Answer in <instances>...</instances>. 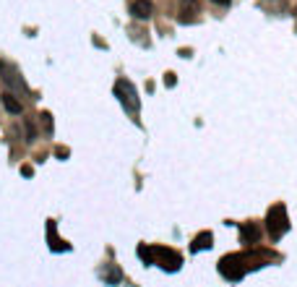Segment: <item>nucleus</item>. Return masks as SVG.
<instances>
[{"mask_svg":"<svg viewBox=\"0 0 297 287\" xmlns=\"http://www.w3.org/2000/svg\"><path fill=\"white\" fill-rule=\"evenodd\" d=\"M141 256H144V261H146V264H159V266L167 269V271H175V269H180V264H183L180 253L169 251V248H162V246L141 248Z\"/></svg>","mask_w":297,"mask_h":287,"instance_id":"obj_1","label":"nucleus"},{"mask_svg":"<svg viewBox=\"0 0 297 287\" xmlns=\"http://www.w3.org/2000/svg\"><path fill=\"white\" fill-rule=\"evenodd\" d=\"M266 227H269V235L271 240H279L281 235H284L289 230V219H287V209L276 204L269 209V214H266Z\"/></svg>","mask_w":297,"mask_h":287,"instance_id":"obj_2","label":"nucleus"},{"mask_svg":"<svg viewBox=\"0 0 297 287\" xmlns=\"http://www.w3.org/2000/svg\"><path fill=\"white\" fill-rule=\"evenodd\" d=\"M115 97L120 99V104H123L128 112H138V107H141L138 92H136V86H133L128 79H117V81H115Z\"/></svg>","mask_w":297,"mask_h":287,"instance_id":"obj_3","label":"nucleus"},{"mask_svg":"<svg viewBox=\"0 0 297 287\" xmlns=\"http://www.w3.org/2000/svg\"><path fill=\"white\" fill-rule=\"evenodd\" d=\"M196 16H198V0H180L177 21H180V24H193Z\"/></svg>","mask_w":297,"mask_h":287,"instance_id":"obj_4","label":"nucleus"},{"mask_svg":"<svg viewBox=\"0 0 297 287\" xmlns=\"http://www.w3.org/2000/svg\"><path fill=\"white\" fill-rule=\"evenodd\" d=\"M0 73H3V81H6L11 89H19V92H26V84H24V79L19 76V71H16V68H11L8 63H0Z\"/></svg>","mask_w":297,"mask_h":287,"instance_id":"obj_5","label":"nucleus"},{"mask_svg":"<svg viewBox=\"0 0 297 287\" xmlns=\"http://www.w3.org/2000/svg\"><path fill=\"white\" fill-rule=\"evenodd\" d=\"M131 13H133V19H149L151 13H154V3L151 0H136V3L131 6Z\"/></svg>","mask_w":297,"mask_h":287,"instance_id":"obj_6","label":"nucleus"},{"mask_svg":"<svg viewBox=\"0 0 297 287\" xmlns=\"http://www.w3.org/2000/svg\"><path fill=\"white\" fill-rule=\"evenodd\" d=\"M3 107H6L11 115H21V112H24V104L16 99L13 92H6V94H3Z\"/></svg>","mask_w":297,"mask_h":287,"instance_id":"obj_7","label":"nucleus"},{"mask_svg":"<svg viewBox=\"0 0 297 287\" xmlns=\"http://www.w3.org/2000/svg\"><path fill=\"white\" fill-rule=\"evenodd\" d=\"M240 235H243L245 243H256L258 235H261V230H258V224H256V222H245L243 227H240Z\"/></svg>","mask_w":297,"mask_h":287,"instance_id":"obj_8","label":"nucleus"},{"mask_svg":"<svg viewBox=\"0 0 297 287\" xmlns=\"http://www.w3.org/2000/svg\"><path fill=\"white\" fill-rule=\"evenodd\" d=\"M211 240H214V235L211 233H201V235H196V240H193V251L198 253V251H206V248H211Z\"/></svg>","mask_w":297,"mask_h":287,"instance_id":"obj_9","label":"nucleus"},{"mask_svg":"<svg viewBox=\"0 0 297 287\" xmlns=\"http://www.w3.org/2000/svg\"><path fill=\"white\" fill-rule=\"evenodd\" d=\"M109 284H115V282H120L123 279V271L117 269V266H109V271H107V277H104Z\"/></svg>","mask_w":297,"mask_h":287,"instance_id":"obj_10","label":"nucleus"},{"mask_svg":"<svg viewBox=\"0 0 297 287\" xmlns=\"http://www.w3.org/2000/svg\"><path fill=\"white\" fill-rule=\"evenodd\" d=\"M26 141L31 144V141H37V128H34V123H31V120H26Z\"/></svg>","mask_w":297,"mask_h":287,"instance_id":"obj_11","label":"nucleus"},{"mask_svg":"<svg viewBox=\"0 0 297 287\" xmlns=\"http://www.w3.org/2000/svg\"><path fill=\"white\" fill-rule=\"evenodd\" d=\"M39 118H42V123H44V131L52 133V115H50V112H42Z\"/></svg>","mask_w":297,"mask_h":287,"instance_id":"obj_12","label":"nucleus"},{"mask_svg":"<svg viewBox=\"0 0 297 287\" xmlns=\"http://www.w3.org/2000/svg\"><path fill=\"white\" fill-rule=\"evenodd\" d=\"M47 230H50V240H52V233H55V222H50V224H47ZM52 248H55V251H66V248L60 246V240H55V243H52Z\"/></svg>","mask_w":297,"mask_h":287,"instance_id":"obj_13","label":"nucleus"},{"mask_svg":"<svg viewBox=\"0 0 297 287\" xmlns=\"http://www.w3.org/2000/svg\"><path fill=\"white\" fill-rule=\"evenodd\" d=\"M164 84H167V86H175V76H172V73H167V79H164Z\"/></svg>","mask_w":297,"mask_h":287,"instance_id":"obj_14","label":"nucleus"},{"mask_svg":"<svg viewBox=\"0 0 297 287\" xmlns=\"http://www.w3.org/2000/svg\"><path fill=\"white\" fill-rule=\"evenodd\" d=\"M214 3H216V6H229L232 0H214Z\"/></svg>","mask_w":297,"mask_h":287,"instance_id":"obj_15","label":"nucleus"}]
</instances>
